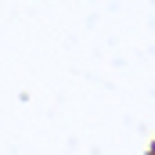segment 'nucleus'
I'll return each mask as SVG.
<instances>
[{
	"mask_svg": "<svg viewBox=\"0 0 155 155\" xmlns=\"http://www.w3.org/2000/svg\"><path fill=\"white\" fill-rule=\"evenodd\" d=\"M148 155H155V144H152V148H148Z\"/></svg>",
	"mask_w": 155,
	"mask_h": 155,
	"instance_id": "nucleus-1",
	"label": "nucleus"
}]
</instances>
